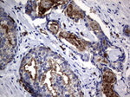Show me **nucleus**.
<instances>
[{"instance_id": "4", "label": "nucleus", "mask_w": 130, "mask_h": 97, "mask_svg": "<svg viewBox=\"0 0 130 97\" xmlns=\"http://www.w3.org/2000/svg\"><path fill=\"white\" fill-rule=\"evenodd\" d=\"M72 14H73V5L70 4L67 8V15L69 17H72Z\"/></svg>"}, {"instance_id": "5", "label": "nucleus", "mask_w": 130, "mask_h": 97, "mask_svg": "<svg viewBox=\"0 0 130 97\" xmlns=\"http://www.w3.org/2000/svg\"><path fill=\"white\" fill-rule=\"evenodd\" d=\"M90 25H91V27L93 29H95V30H99L100 29V27H99V25H98V24L94 22V21L93 22H90Z\"/></svg>"}, {"instance_id": "3", "label": "nucleus", "mask_w": 130, "mask_h": 97, "mask_svg": "<svg viewBox=\"0 0 130 97\" xmlns=\"http://www.w3.org/2000/svg\"><path fill=\"white\" fill-rule=\"evenodd\" d=\"M58 25H57L56 23H53V24H50V29L51 30V32L53 34H57V31H58Z\"/></svg>"}, {"instance_id": "2", "label": "nucleus", "mask_w": 130, "mask_h": 97, "mask_svg": "<svg viewBox=\"0 0 130 97\" xmlns=\"http://www.w3.org/2000/svg\"><path fill=\"white\" fill-rule=\"evenodd\" d=\"M103 82L113 84V83L115 82V75L111 72H106L103 75Z\"/></svg>"}, {"instance_id": "1", "label": "nucleus", "mask_w": 130, "mask_h": 97, "mask_svg": "<svg viewBox=\"0 0 130 97\" xmlns=\"http://www.w3.org/2000/svg\"><path fill=\"white\" fill-rule=\"evenodd\" d=\"M56 4L55 2H48V1H42L39 4V11L40 14H43L47 10H49L52 6V4Z\"/></svg>"}]
</instances>
